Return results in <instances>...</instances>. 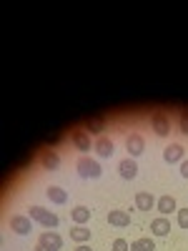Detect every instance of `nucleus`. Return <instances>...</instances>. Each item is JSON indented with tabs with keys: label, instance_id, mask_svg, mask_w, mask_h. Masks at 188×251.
I'll use <instances>...</instances> for the list:
<instances>
[{
	"label": "nucleus",
	"instance_id": "6ab92c4d",
	"mask_svg": "<svg viewBox=\"0 0 188 251\" xmlns=\"http://www.w3.org/2000/svg\"><path fill=\"white\" fill-rule=\"evenodd\" d=\"M131 251H156L153 239H136L131 241Z\"/></svg>",
	"mask_w": 188,
	"mask_h": 251
},
{
	"label": "nucleus",
	"instance_id": "dca6fc26",
	"mask_svg": "<svg viewBox=\"0 0 188 251\" xmlns=\"http://www.w3.org/2000/svg\"><path fill=\"white\" fill-rule=\"evenodd\" d=\"M70 239H73L75 244H88V241H91V231H88V226L75 224V226L70 228Z\"/></svg>",
	"mask_w": 188,
	"mask_h": 251
},
{
	"label": "nucleus",
	"instance_id": "ddd939ff",
	"mask_svg": "<svg viewBox=\"0 0 188 251\" xmlns=\"http://www.w3.org/2000/svg\"><path fill=\"white\" fill-rule=\"evenodd\" d=\"M151 231H153L156 236H168V231H171L168 216H156V219L151 221Z\"/></svg>",
	"mask_w": 188,
	"mask_h": 251
},
{
	"label": "nucleus",
	"instance_id": "39448f33",
	"mask_svg": "<svg viewBox=\"0 0 188 251\" xmlns=\"http://www.w3.org/2000/svg\"><path fill=\"white\" fill-rule=\"evenodd\" d=\"M10 228H13L15 234L25 236V234L33 231V219L30 216H23V214H15V216H10Z\"/></svg>",
	"mask_w": 188,
	"mask_h": 251
},
{
	"label": "nucleus",
	"instance_id": "0eeeda50",
	"mask_svg": "<svg viewBox=\"0 0 188 251\" xmlns=\"http://www.w3.org/2000/svg\"><path fill=\"white\" fill-rule=\"evenodd\" d=\"M38 244H43V246H48V249H53V251H60V246H63V236H60L58 231H40Z\"/></svg>",
	"mask_w": 188,
	"mask_h": 251
},
{
	"label": "nucleus",
	"instance_id": "423d86ee",
	"mask_svg": "<svg viewBox=\"0 0 188 251\" xmlns=\"http://www.w3.org/2000/svg\"><path fill=\"white\" fill-rule=\"evenodd\" d=\"M118 174H120V178H125V181H133V178L138 176V163H136V158H123V161L118 163Z\"/></svg>",
	"mask_w": 188,
	"mask_h": 251
},
{
	"label": "nucleus",
	"instance_id": "9d476101",
	"mask_svg": "<svg viewBox=\"0 0 188 251\" xmlns=\"http://www.w3.org/2000/svg\"><path fill=\"white\" fill-rule=\"evenodd\" d=\"M156 211H161V216H168V214L178 211V203H176L173 196H161L156 201Z\"/></svg>",
	"mask_w": 188,
	"mask_h": 251
},
{
	"label": "nucleus",
	"instance_id": "5701e85b",
	"mask_svg": "<svg viewBox=\"0 0 188 251\" xmlns=\"http://www.w3.org/2000/svg\"><path fill=\"white\" fill-rule=\"evenodd\" d=\"M181 133H186V136H188V111H183V113H181Z\"/></svg>",
	"mask_w": 188,
	"mask_h": 251
},
{
	"label": "nucleus",
	"instance_id": "aec40b11",
	"mask_svg": "<svg viewBox=\"0 0 188 251\" xmlns=\"http://www.w3.org/2000/svg\"><path fill=\"white\" fill-rule=\"evenodd\" d=\"M86 131H88V133H100V131H106V121H103V118H88Z\"/></svg>",
	"mask_w": 188,
	"mask_h": 251
},
{
	"label": "nucleus",
	"instance_id": "4468645a",
	"mask_svg": "<svg viewBox=\"0 0 188 251\" xmlns=\"http://www.w3.org/2000/svg\"><path fill=\"white\" fill-rule=\"evenodd\" d=\"M108 224L111 226H118V228H125V226L131 224V216H128V211L116 208V211H108Z\"/></svg>",
	"mask_w": 188,
	"mask_h": 251
},
{
	"label": "nucleus",
	"instance_id": "393cba45",
	"mask_svg": "<svg viewBox=\"0 0 188 251\" xmlns=\"http://www.w3.org/2000/svg\"><path fill=\"white\" fill-rule=\"evenodd\" d=\"M73 251H93V249H91V244H78Z\"/></svg>",
	"mask_w": 188,
	"mask_h": 251
},
{
	"label": "nucleus",
	"instance_id": "f3484780",
	"mask_svg": "<svg viewBox=\"0 0 188 251\" xmlns=\"http://www.w3.org/2000/svg\"><path fill=\"white\" fill-rule=\"evenodd\" d=\"M40 163H43L46 171H55L60 166V156L55 151H43V156H40Z\"/></svg>",
	"mask_w": 188,
	"mask_h": 251
},
{
	"label": "nucleus",
	"instance_id": "4be33fe9",
	"mask_svg": "<svg viewBox=\"0 0 188 251\" xmlns=\"http://www.w3.org/2000/svg\"><path fill=\"white\" fill-rule=\"evenodd\" d=\"M111 251H131V244L125 241V239H116L113 246H111Z\"/></svg>",
	"mask_w": 188,
	"mask_h": 251
},
{
	"label": "nucleus",
	"instance_id": "1a4fd4ad",
	"mask_svg": "<svg viewBox=\"0 0 188 251\" xmlns=\"http://www.w3.org/2000/svg\"><path fill=\"white\" fill-rule=\"evenodd\" d=\"M93 149H95V153H98L100 158H111V156L116 153L113 141H111V138H106V136H100V138L93 143Z\"/></svg>",
	"mask_w": 188,
	"mask_h": 251
},
{
	"label": "nucleus",
	"instance_id": "9b49d317",
	"mask_svg": "<svg viewBox=\"0 0 188 251\" xmlns=\"http://www.w3.org/2000/svg\"><path fill=\"white\" fill-rule=\"evenodd\" d=\"M70 141H73V146L78 151H91V133L88 131H73V136H70Z\"/></svg>",
	"mask_w": 188,
	"mask_h": 251
},
{
	"label": "nucleus",
	"instance_id": "a878e982",
	"mask_svg": "<svg viewBox=\"0 0 188 251\" xmlns=\"http://www.w3.org/2000/svg\"><path fill=\"white\" fill-rule=\"evenodd\" d=\"M33 251H53V249H48V246H43V244H35Z\"/></svg>",
	"mask_w": 188,
	"mask_h": 251
},
{
	"label": "nucleus",
	"instance_id": "6e6552de",
	"mask_svg": "<svg viewBox=\"0 0 188 251\" xmlns=\"http://www.w3.org/2000/svg\"><path fill=\"white\" fill-rule=\"evenodd\" d=\"M183 158H186V151H183L181 143H171L168 149L163 151V161L168 163V166H171V163H181Z\"/></svg>",
	"mask_w": 188,
	"mask_h": 251
},
{
	"label": "nucleus",
	"instance_id": "f257e3e1",
	"mask_svg": "<svg viewBox=\"0 0 188 251\" xmlns=\"http://www.w3.org/2000/svg\"><path fill=\"white\" fill-rule=\"evenodd\" d=\"M75 169H78L80 178H100V174H103L100 163L95 158H88V156H80L78 163H75Z\"/></svg>",
	"mask_w": 188,
	"mask_h": 251
},
{
	"label": "nucleus",
	"instance_id": "2eb2a0df",
	"mask_svg": "<svg viewBox=\"0 0 188 251\" xmlns=\"http://www.w3.org/2000/svg\"><path fill=\"white\" fill-rule=\"evenodd\" d=\"M46 196H48L50 203H58V206L68 201V191H63L60 186H48V188H46Z\"/></svg>",
	"mask_w": 188,
	"mask_h": 251
},
{
	"label": "nucleus",
	"instance_id": "412c9836",
	"mask_svg": "<svg viewBox=\"0 0 188 251\" xmlns=\"http://www.w3.org/2000/svg\"><path fill=\"white\" fill-rule=\"evenodd\" d=\"M176 214H178V226L188 231V206H186V208H178Z\"/></svg>",
	"mask_w": 188,
	"mask_h": 251
},
{
	"label": "nucleus",
	"instance_id": "20e7f679",
	"mask_svg": "<svg viewBox=\"0 0 188 251\" xmlns=\"http://www.w3.org/2000/svg\"><path fill=\"white\" fill-rule=\"evenodd\" d=\"M125 151H128L131 158H138L143 151H145V141L141 133H128L125 136Z\"/></svg>",
	"mask_w": 188,
	"mask_h": 251
},
{
	"label": "nucleus",
	"instance_id": "b1692460",
	"mask_svg": "<svg viewBox=\"0 0 188 251\" xmlns=\"http://www.w3.org/2000/svg\"><path fill=\"white\" fill-rule=\"evenodd\" d=\"M181 176H183V178H188V161H186V158L181 161Z\"/></svg>",
	"mask_w": 188,
	"mask_h": 251
},
{
	"label": "nucleus",
	"instance_id": "7ed1b4c3",
	"mask_svg": "<svg viewBox=\"0 0 188 251\" xmlns=\"http://www.w3.org/2000/svg\"><path fill=\"white\" fill-rule=\"evenodd\" d=\"M151 128L156 131V136L165 138V136L171 133V121H168V116H165L163 111H153V113H151Z\"/></svg>",
	"mask_w": 188,
	"mask_h": 251
},
{
	"label": "nucleus",
	"instance_id": "f03ea898",
	"mask_svg": "<svg viewBox=\"0 0 188 251\" xmlns=\"http://www.w3.org/2000/svg\"><path fill=\"white\" fill-rule=\"evenodd\" d=\"M28 216H30L33 221H38V224H43L46 228H55V226L60 224V219H58L53 211L43 208V206H30V208H28Z\"/></svg>",
	"mask_w": 188,
	"mask_h": 251
},
{
	"label": "nucleus",
	"instance_id": "f8f14e48",
	"mask_svg": "<svg viewBox=\"0 0 188 251\" xmlns=\"http://www.w3.org/2000/svg\"><path fill=\"white\" fill-rule=\"evenodd\" d=\"M156 201H158V199H153L148 191L136 194V208H138V211H153V208H156Z\"/></svg>",
	"mask_w": 188,
	"mask_h": 251
},
{
	"label": "nucleus",
	"instance_id": "a211bd4d",
	"mask_svg": "<svg viewBox=\"0 0 188 251\" xmlns=\"http://www.w3.org/2000/svg\"><path fill=\"white\" fill-rule=\"evenodd\" d=\"M70 216H73V221H75V224L86 226V224L91 221V208H88V206H75L73 211H70Z\"/></svg>",
	"mask_w": 188,
	"mask_h": 251
}]
</instances>
